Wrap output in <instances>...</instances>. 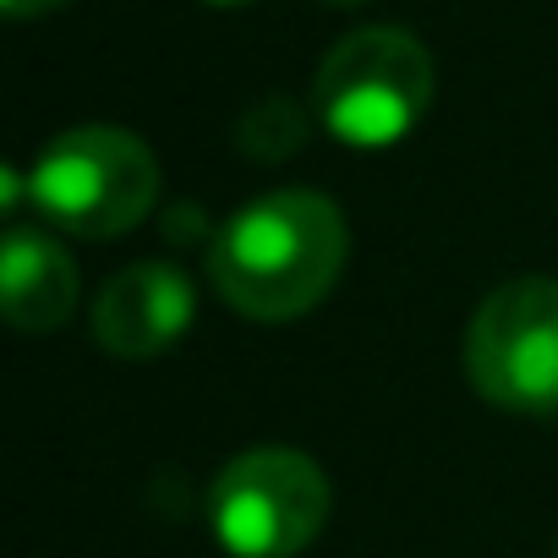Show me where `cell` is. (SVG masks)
Wrapping results in <instances>:
<instances>
[{
  "mask_svg": "<svg viewBox=\"0 0 558 558\" xmlns=\"http://www.w3.org/2000/svg\"><path fill=\"white\" fill-rule=\"evenodd\" d=\"M345 246V219L324 192H268L230 214L208 252V274L235 313L286 324L335 291Z\"/></svg>",
  "mask_w": 558,
  "mask_h": 558,
  "instance_id": "6da1fadb",
  "label": "cell"
},
{
  "mask_svg": "<svg viewBox=\"0 0 558 558\" xmlns=\"http://www.w3.org/2000/svg\"><path fill=\"white\" fill-rule=\"evenodd\" d=\"M34 208L72 235H121L159 197V165L143 137L121 126H72L28 170Z\"/></svg>",
  "mask_w": 558,
  "mask_h": 558,
  "instance_id": "7a4b0ae2",
  "label": "cell"
},
{
  "mask_svg": "<svg viewBox=\"0 0 558 558\" xmlns=\"http://www.w3.org/2000/svg\"><path fill=\"white\" fill-rule=\"evenodd\" d=\"M313 99L340 143L389 148L433 105V56L405 28H356L324 56Z\"/></svg>",
  "mask_w": 558,
  "mask_h": 558,
  "instance_id": "3957f363",
  "label": "cell"
},
{
  "mask_svg": "<svg viewBox=\"0 0 558 558\" xmlns=\"http://www.w3.org/2000/svg\"><path fill=\"white\" fill-rule=\"evenodd\" d=\"M324 520L329 482L318 460L296 449H246L208 493V525L230 558H296Z\"/></svg>",
  "mask_w": 558,
  "mask_h": 558,
  "instance_id": "277c9868",
  "label": "cell"
},
{
  "mask_svg": "<svg viewBox=\"0 0 558 558\" xmlns=\"http://www.w3.org/2000/svg\"><path fill=\"white\" fill-rule=\"evenodd\" d=\"M465 378L498 411H558V279H509L471 313Z\"/></svg>",
  "mask_w": 558,
  "mask_h": 558,
  "instance_id": "5b68a950",
  "label": "cell"
},
{
  "mask_svg": "<svg viewBox=\"0 0 558 558\" xmlns=\"http://www.w3.org/2000/svg\"><path fill=\"white\" fill-rule=\"evenodd\" d=\"M192 329V286L170 263H132L121 268L94 302V340L110 356L148 362L170 351Z\"/></svg>",
  "mask_w": 558,
  "mask_h": 558,
  "instance_id": "8992f818",
  "label": "cell"
},
{
  "mask_svg": "<svg viewBox=\"0 0 558 558\" xmlns=\"http://www.w3.org/2000/svg\"><path fill=\"white\" fill-rule=\"evenodd\" d=\"M77 307V263L45 230H7L0 241V313L23 335L61 329Z\"/></svg>",
  "mask_w": 558,
  "mask_h": 558,
  "instance_id": "52a82bcc",
  "label": "cell"
},
{
  "mask_svg": "<svg viewBox=\"0 0 558 558\" xmlns=\"http://www.w3.org/2000/svg\"><path fill=\"white\" fill-rule=\"evenodd\" d=\"M7 7V17H45V12H61L66 0H0Z\"/></svg>",
  "mask_w": 558,
  "mask_h": 558,
  "instance_id": "ba28073f",
  "label": "cell"
},
{
  "mask_svg": "<svg viewBox=\"0 0 558 558\" xmlns=\"http://www.w3.org/2000/svg\"><path fill=\"white\" fill-rule=\"evenodd\" d=\"M0 192H7V214H17V203H23V181H17V170H0Z\"/></svg>",
  "mask_w": 558,
  "mask_h": 558,
  "instance_id": "9c48e42d",
  "label": "cell"
},
{
  "mask_svg": "<svg viewBox=\"0 0 558 558\" xmlns=\"http://www.w3.org/2000/svg\"><path fill=\"white\" fill-rule=\"evenodd\" d=\"M208 7H246V0H208Z\"/></svg>",
  "mask_w": 558,
  "mask_h": 558,
  "instance_id": "30bf717a",
  "label": "cell"
},
{
  "mask_svg": "<svg viewBox=\"0 0 558 558\" xmlns=\"http://www.w3.org/2000/svg\"><path fill=\"white\" fill-rule=\"evenodd\" d=\"M335 7H356V0H335Z\"/></svg>",
  "mask_w": 558,
  "mask_h": 558,
  "instance_id": "8fae6325",
  "label": "cell"
}]
</instances>
